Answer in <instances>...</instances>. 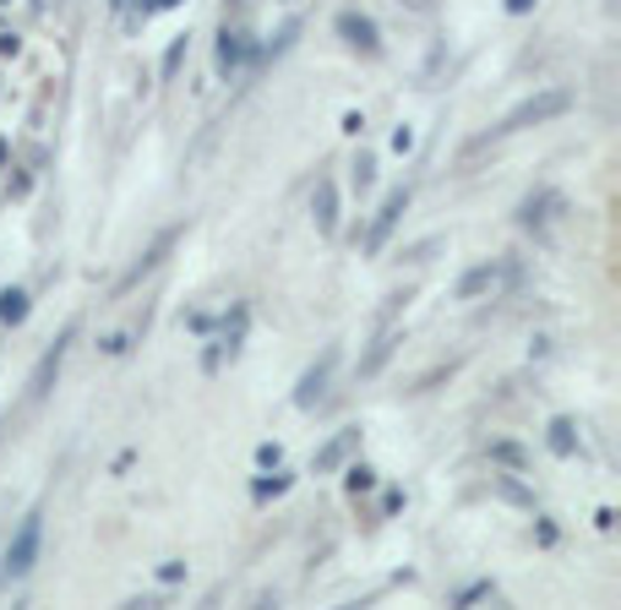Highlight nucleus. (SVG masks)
<instances>
[{"label": "nucleus", "mask_w": 621, "mask_h": 610, "mask_svg": "<svg viewBox=\"0 0 621 610\" xmlns=\"http://www.w3.org/2000/svg\"><path fill=\"white\" fill-rule=\"evenodd\" d=\"M573 110V93L567 88H545V93H534V99H523V104H512L479 143H496V137H518V132H529V126H545V121H556V115H567Z\"/></svg>", "instance_id": "1"}, {"label": "nucleus", "mask_w": 621, "mask_h": 610, "mask_svg": "<svg viewBox=\"0 0 621 610\" xmlns=\"http://www.w3.org/2000/svg\"><path fill=\"white\" fill-rule=\"evenodd\" d=\"M38 545H44V512H27V518L16 523L11 545H5L0 584H16V578H27V573H33V562H38Z\"/></svg>", "instance_id": "2"}, {"label": "nucleus", "mask_w": 621, "mask_h": 610, "mask_svg": "<svg viewBox=\"0 0 621 610\" xmlns=\"http://www.w3.org/2000/svg\"><path fill=\"white\" fill-rule=\"evenodd\" d=\"M332 27H338V38H343L354 55H365V60L382 55V27H376V16H365V11H338Z\"/></svg>", "instance_id": "3"}, {"label": "nucleus", "mask_w": 621, "mask_h": 610, "mask_svg": "<svg viewBox=\"0 0 621 610\" xmlns=\"http://www.w3.org/2000/svg\"><path fill=\"white\" fill-rule=\"evenodd\" d=\"M404 213H409V185H393V191L382 196V207H376L371 229H365V251H371V257L393 240V229H398V218H404Z\"/></svg>", "instance_id": "4"}, {"label": "nucleus", "mask_w": 621, "mask_h": 610, "mask_svg": "<svg viewBox=\"0 0 621 610\" xmlns=\"http://www.w3.org/2000/svg\"><path fill=\"white\" fill-rule=\"evenodd\" d=\"M251 55H257V38H251L246 27H224V33H218V49H213V71H218V77H240Z\"/></svg>", "instance_id": "5"}, {"label": "nucleus", "mask_w": 621, "mask_h": 610, "mask_svg": "<svg viewBox=\"0 0 621 610\" xmlns=\"http://www.w3.org/2000/svg\"><path fill=\"white\" fill-rule=\"evenodd\" d=\"M71 338H77V327H66V332H60V338L38 354V365H33V376H27V404H44V398H49V382L60 376V360H66Z\"/></svg>", "instance_id": "6"}, {"label": "nucleus", "mask_w": 621, "mask_h": 610, "mask_svg": "<svg viewBox=\"0 0 621 610\" xmlns=\"http://www.w3.org/2000/svg\"><path fill=\"white\" fill-rule=\"evenodd\" d=\"M332 365H338V349H321V354L310 360L306 371H301V382H295V409H316V404L327 398V382H332Z\"/></svg>", "instance_id": "7"}, {"label": "nucleus", "mask_w": 621, "mask_h": 610, "mask_svg": "<svg viewBox=\"0 0 621 610\" xmlns=\"http://www.w3.org/2000/svg\"><path fill=\"white\" fill-rule=\"evenodd\" d=\"M562 213H567L562 191H529V196L518 202V224H523V229H534V235H540V229H551Z\"/></svg>", "instance_id": "8"}, {"label": "nucleus", "mask_w": 621, "mask_h": 610, "mask_svg": "<svg viewBox=\"0 0 621 610\" xmlns=\"http://www.w3.org/2000/svg\"><path fill=\"white\" fill-rule=\"evenodd\" d=\"M354 453H360V426H343L338 437H327V442L316 448V458H310V474H332V468H343Z\"/></svg>", "instance_id": "9"}, {"label": "nucleus", "mask_w": 621, "mask_h": 610, "mask_svg": "<svg viewBox=\"0 0 621 610\" xmlns=\"http://www.w3.org/2000/svg\"><path fill=\"white\" fill-rule=\"evenodd\" d=\"M246 321H251V316H246V305H229V310H224V321H218V343L207 349V371H218V360H224V354H229V360L240 354Z\"/></svg>", "instance_id": "10"}, {"label": "nucleus", "mask_w": 621, "mask_h": 610, "mask_svg": "<svg viewBox=\"0 0 621 610\" xmlns=\"http://www.w3.org/2000/svg\"><path fill=\"white\" fill-rule=\"evenodd\" d=\"M310 218H316L321 235H338V185H332L327 174H321L316 191H310Z\"/></svg>", "instance_id": "11"}, {"label": "nucleus", "mask_w": 621, "mask_h": 610, "mask_svg": "<svg viewBox=\"0 0 621 610\" xmlns=\"http://www.w3.org/2000/svg\"><path fill=\"white\" fill-rule=\"evenodd\" d=\"M501 279H507V268H501V262H479V268H468L464 284H459V301H479V295L501 290Z\"/></svg>", "instance_id": "12"}, {"label": "nucleus", "mask_w": 621, "mask_h": 610, "mask_svg": "<svg viewBox=\"0 0 621 610\" xmlns=\"http://www.w3.org/2000/svg\"><path fill=\"white\" fill-rule=\"evenodd\" d=\"M545 448L556 458H578V426H573L567 415H556V420L545 426Z\"/></svg>", "instance_id": "13"}, {"label": "nucleus", "mask_w": 621, "mask_h": 610, "mask_svg": "<svg viewBox=\"0 0 621 610\" xmlns=\"http://www.w3.org/2000/svg\"><path fill=\"white\" fill-rule=\"evenodd\" d=\"M27 310H33V295H27L22 284L0 290V327H22V321H27Z\"/></svg>", "instance_id": "14"}, {"label": "nucleus", "mask_w": 621, "mask_h": 610, "mask_svg": "<svg viewBox=\"0 0 621 610\" xmlns=\"http://www.w3.org/2000/svg\"><path fill=\"white\" fill-rule=\"evenodd\" d=\"M295 38H301V16H290V22H284V27L268 38V44H257V55H251V60H279V55H284Z\"/></svg>", "instance_id": "15"}, {"label": "nucleus", "mask_w": 621, "mask_h": 610, "mask_svg": "<svg viewBox=\"0 0 621 610\" xmlns=\"http://www.w3.org/2000/svg\"><path fill=\"white\" fill-rule=\"evenodd\" d=\"M169 246H174V229H163V235H158V246H154V251H148V257H143V262H137V268H132L126 279H121V290H132V284H137L143 273H154L158 262H163V251H169Z\"/></svg>", "instance_id": "16"}, {"label": "nucleus", "mask_w": 621, "mask_h": 610, "mask_svg": "<svg viewBox=\"0 0 621 610\" xmlns=\"http://www.w3.org/2000/svg\"><path fill=\"white\" fill-rule=\"evenodd\" d=\"M393 349H398V338H393V332H382V338L371 343V354L360 360V376H376V371L387 365V354H393Z\"/></svg>", "instance_id": "17"}, {"label": "nucleus", "mask_w": 621, "mask_h": 610, "mask_svg": "<svg viewBox=\"0 0 621 610\" xmlns=\"http://www.w3.org/2000/svg\"><path fill=\"white\" fill-rule=\"evenodd\" d=\"M343 490H349V496H365V490H376V468H371V463H354V468L343 474Z\"/></svg>", "instance_id": "18"}, {"label": "nucleus", "mask_w": 621, "mask_h": 610, "mask_svg": "<svg viewBox=\"0 0 621 610\" xmlns=\"http://www.w3.org/2000/svg\"><path fill=\"white\" fill-rule=\"evenodd\" d=\"M349 180H354V191H371V185H376V158L360 152V158L349 163Z\"/></svg>", "instance_id": "19"}, {"label": "nucleus", "mask_w": 621, "mask_h": 610, "mask_svg": "<svg viewBox=\"0 0 621 610\" xmlns=\"http://www.w3.org/2000/svg\"><path fill=\"white\" fill-rule=\"evenodd\" d=\"M290 485H295V474H284V468H279V474H273V479H268V474H262V479H257V485H251V496H257V501H268V496H284V490H290Z\"/></svg>", "instance_id": "20"}, {"label": "nucleus", "mask_w": 621, "mask_h": 610, "mask_svg": "<svg viewBox=\"0 0 621 610\" xmlns=\"http://www.w3.org/2000/svg\"><path fill=\"white\" fill-rule=\"evenodd\" d=\"M479 600H496V584L490 578H479V584H468V589L453 595V606H479Z\"/></svg>", "instance_id": "21"}, {"label": "nucleus", "mask_w": 621, "mask_h": 610, "mask_svg": "<svg viewBox=\"0 0 621 610\" xmlns=\"http://www.w3.org/2000/svg\"><path fill=\"white\" fill-rule=\"evenodd\" d=\"M185 49H191V38H185V33H180V38H174V44H169V49H163V77H174V71H180V66H185Z\"/></svg>", "instance_id": "22"}, {"label": "nucleus", "mask_w": 621, "mask_h": 610, "mask_svg": "<svg viewBox=\"0 0 621 610\" xmlns=\"http://www.w3.org/2000/svg\"><path fill=\"white\" fill-rule=\"evenodd\" d=\"M490 458H496V463H507V468H523V463H529V453H523L518 442H496V448H490Z\"/></svg>", "instance_id": "23"}, {"label": "nucleus", "mask_w": 621, "mask_h": 610, "mask_svg": "<svg viewBox=\"0 0 621 610\" xmlns=\"http://www.w3.org/2000/svg\"><path fill=\"white\" fill-rule=\"evenodd\" d=\"M442 246H448V240H442V235H431V240H420V246H409V251H404V262H431V257H437Z\"/></svg>", "instance_id": "24"}, {"label": "nucleus", "mask_w": 621, "mask_h": 610, "mask_svg": "<svg viewBox=\"0 0 621 610\" xmlns=\"http://www.w3.org/2000/svg\"><path fill=\"white\" fill-rule=\"evenodd\" d=\"M257 463H262V468H279V463H284V448H279V442H262V448H257Z\"/></svg>", "instance_id": "25"}, {"label": "nucleus", "mask_w": 621, "mask_h": 610, "mask_svg": "<svg viewBox=\"0 0 621 610\" xmlns=\"http://www.w3.org/2000/svg\"><path fill=\"white\" fill-rule=\"evenodd\" d=\"M169 5H180V0H137L143 16H158V11H169Z\"/></svg>", "instance_id": "26"}, {"label": "nucleus", "mask_w": 621, "mask_h": 610, "mask_svg": "<svg viewBox=\"0 0 621 610\" xmlns=\"http://www.w3.org/2000/svg\"><path fill=\"white\" fill-rule=\"evenodd\" d=\"M343 132H349V137H360V132H365V115H360V110H349V115H343Z\"/></svg>", "instance_id": "27"}, {"label": "nucleus", "mask_w": 621, "mask_h": 610, "mask_svg": "<svg viewBox=\"0 0 621 610\" xmlns=\"http://www.w3.org/2000/svg\"><path fill=\"white\" fill-rule=\"evenodd\" d=\"M158 578H163V584H180V578H185V567H180V562H163V567H158Z\"/></svg>", "instance_id": "28"}, {"label": "nucleus", "mask_w": 621, "mask_h": 610, "mask_svg": "<svg viewBox=\"0 0 621 610\" xmlns=\"http://www.w3.org/2000/svg\"><path fill=\"white\" fill-rule=\"evenodd\" d=\"M501 5H507V11H512V16H529V11H534V5H540V0H501Z\"/></svg>", "instance_id": "29"}, {"label": "nucleus", "mask_w": 621, "mask_h": 610, "mask_svg": "<svg viewBox=\"0 0 621 610\" xmlns=\"http://www.w3.org/2000/svg\"><path fill=\"white\" fill-rule=\"evenodd\" d=\"M393 148L409 152V148H415V132H409V126H404V132H393Z\"/></svg>", "instance_id": "30"}]
</instances>
